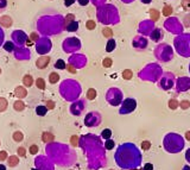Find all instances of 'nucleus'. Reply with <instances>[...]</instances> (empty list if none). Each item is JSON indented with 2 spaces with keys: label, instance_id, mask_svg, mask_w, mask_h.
Wrapping results in <instances>:
<instances>
[{
  "label": "nucleus",
  "instance_id": "62",
  "mask_svg": "<svg viewBox=\"0 0 190 170\" xmlns=\"http://www.w3.org/2000/svg\"><path fill=\"white\" fill-rule=\"evenodd\" d=\"M70 170H73V169H70Z\"/></svg>",
  "mask_w": 190,
  "mask_h": 170
},
{
  "label": "nucleus",
  "instance_id": "61",
  "mask_svg": "<svg viewBox=\"0 0 190 170\" xmlns=\"http://www.w3.org/2000/svg\"><path fill=\"white\" fill-rule=\"evenodd\" d=\"M110 170H113V169H110Z\"/></svg>",
  "mask_w": 190,
  "mask_h": 170
},
{
  "label": "nucleus",
  "instance_id": "13",
  "mask_svg": "<svg viewBox=\"0 0 190 170\" xmlns=\"http://www.w3.org/2000/svg\"><path fill=\"white\" fill-rule=\"evenodd\" d=\"M51 57L50 56H42L36 61V66L38 69H45L48 67V64L50 63Z\"/></svg>",
  "mask_w": 190,
  "mask_h": 170
},
{
  "label": "nucleus",
  "instance_id": "29",
  "mask_svg": "<svg viewBox=\"0 0 190 170\" xmlns=\"http://www.w3.org/2000/svg\"><path fill=\"white\" fill-rule=\"evenodd\" d=\"M178 106H180V102H178L176 99L169 100V108H170V109H176Z\"/></svg>",
  "mask_w": 190,
  "mask_h": 170
},
{
  "label": "nucleus",
  "instance_id": "6",
  "mask_svg": "<svg viewBox=\"0 0 190 170\" xmlns=\"http://www.w3.org/2000/svg\"><path fill=\"white\" fill-rule=\"evenodd\" d=\"M106 100L112 106H119L124 100V94L118 88H109L106 93Z\"/></svg>",
  "mask_w": 190,
  "mask_h": 170
},
{
  "label": "nucleus",
  "instance_id": "32",
  "mask_svg": "<svg viewBox=\"0 0 190 170\" xmlns=\"http://www.w3.org/2000/svg\"><path fill=\"white\" fill-rule=\"evenodd\" d=\"M114 146H115V143H114V140H112V139H106L105 148H106L107 150H112Z\"/></svg>",
  "mask_w": 190,
  "mask_h": 170
},
{
  "label": "nucleus",
  "instance_id": "56",
  "mask_svg": "<svg viewBox=\"0 0 190 170\" xmlns=\"http://www.w3.org/2000/svg\"><path fill=\"white\" fill-rule=\"evenodd\" d=\"M182 170H190V167H189V166H184Z\"/></svg>",
  "mask_w": 190,
  "mask_h": 170
},
{
  "label": "nucleus",
  "instance_id": "7",
  "mask_svg": "<svg viewBox=\"0 0 190 170\" xmlns=\"http://www.w3.org/2000/svg\"><path fill=\"white\" fill-rule=\"evenodd\" d=\"M137 108V100L133 98H127L125 100H122L121 102V107L119 109V114H130L132 113L134 109Z\"/></svg>",
  "mask_w": 190,
  "mask_h": 170
},
{
  "label": "nucleus",
  "instance_id": "24",
  "mask_svg": "<svg viewBox=\"0 0 190 170\" xmlns=\"http://www.w3.org/2000/svg\"><path fill=\"white\" fill-rule=\"evenodd\" d=\"M58 81H60V75L57 73H55V72L50 73V75H49V82L54 85V84H57Z\"/></svg>",
  "mask_w": 190,
  "mask_h": 170
},
{
  "label": "nucleus",
  "instance_id": "42",
  "mask_svg": "<svg viewBox=\"0 0 190 170\" xmlns=\"http://www.w3.org/2000/svg\"><path fill=\"white\" fill-rule=\"evenodd\" d=\"M74 19H75V16H74V14H68V16L66 17V23H64V26H66V25H68L69 23H71Z\"/></svg>",
  "mask_w": 190,
  "mask_h": 170
},
{
  "label": "nucleus",
  "instance_id": "60",
  "mask_svg": "<svg viewBox=\"0 0 190 170\" xmlns=\"http://www.w3.org/2000/svg\"><path fill=\"white\" fill-rule=\"evenodd\" d=\"M189 72H190V64H189Z\"/></svg>",
  "mask_w": 190,
  "mask_h": 170
},
{
  "label": "nucleus",
  "instance_id": "49",
  "mask_svg": "<svg viewBox=\"0 0 190 170\" xmlns=\"http://www.w3.org/2000/svg\"><path fill=\"white\" fill-rule=\"evenodd\" d=\"M79 1V4L81 5V6H86V5H88V2H89V0H77Z\"/></svg>",
  "mask_w": 190,
  "mask_h": 170
},
{
  "label": "nucleus",
  "instance_id": "2",
  "mask_svg": "<svg viewBox=\"0 0 190 170\" xmlns=\"http://www.w3.org/2000/svg\"><path fill=\"white\" fill-rule=\"evenodd\" d=\"M184 138L175 132L168 133L163 139V148L169 154H178L184 149Z\"/></svg>",
  "mask_w": 190,
  "mask_h": 170
},
{
  "label": "nucleus",
  "instance_id": "55",
  "mask_svg": "<svg viewBox=\"0 0 190 170\" xmlns=\"http://www.w3.org/2000/svg\"><path fill=\"white\" fill-rule=\"evenodd\" d=\"M0 170H6V167L4 164H0Z\"/></svg>",
  "mask_w": 190,
  "mask_h": 170
},
{
  "label": "nucleus",
  "instance_id": "15",
  "mask_svg": "<svg viewBox=\"0 0 190 170\" xmlns=\"http://www.w3.org/2000/svg\"><path fill=\"white\" fill-rule=\"evenodd\" d=\"M0 24L4 27H11L13 24V20L10 16H2V17H0Z\"/></svg>",
  "mask_w": 190,
  "mask_h": 170
},
{
  "label": "nucleus",
  "instance_id": "9",
  "mask_svg": "<svg viewBox=\"0 0 190 170\" xmlns=\"http://www.w3.org/2000/svg\"><path fill=\"white\" fill-rule=\"evenodd\" d=\"M101 123V115L99 112H89L85 118V125L88 127H96Z\"/></svg>",
  "mask_w": 190,
  "mask_h": 170
},
{
  "label": "nucleus",
  "instance_id": "53",
  "mask_svg": "<svg viewBox=\"0 0 190 170\" xmlns=\"http://www.w3.org/2000/svg\"><path fill=\"white\" fill-rule=\"evenodd\" d=\"M143 4H150V2H152V0H140Z\"/></svg>",
  "mask_w": 190,
  "mask_h": 170
},
{
  "label": "nucleus",
  "instance_id": "52",
  "mask_svg": "<svg viewBox=\"0 0 190 170\" xmlns=\"http://www.w3.org/2000/svg\"><path fill=\"white\" fill-rule=\"evenodd\" d=\"M186 138H187V140H189L190 142V131H188V132L186 133Z\"/></svg>",
  "mask_w": 190,
  "mask_h": 170
},
{
  "label": "nucleus",
  "instance_id": "27",
  "mask_svg": "<svg viewBox=\"0 0 190 170\" xmlns=\"http://www.w3.org/2000/svg\"><path fill=\"white\" fill-rule=\"evenodd\" d=\"M4 49H5L6 51H8V52H12V51H14L15 45L10 41V42H6V43L4 44Z\"/></svg>",
  "mask_w": 190,
  "mask_h": 170
},
{
  "label": "nucleus",
  "instance_id": "40",
  "mask_svg": "<svg viewBox=\"0 0 190 170\" xmlns=\"http://www.w3.org/2000/svg\"><path fill=\"white\" fill-rule=\"evenodd\" d=\"M95 26H96V24H95L94 20H88V21L86 23V27H87L88 30H94Z\"/></svg>",
  "mask_w": 190,
  "mask_h": 170
},
{
  "label": "nucleus",
  "instance_id": "48",
  "mask_svg": "<svg viewBox=\"0 0 190 170\" xmlns=\"http://www.w3.org/2000/svg\"><path fill=\"white\" fill-rule=\"evenodd\" d=\"M75 1H76V0H64V6L69 7V6H71V5H73Z\"/></svg>",
  "mask_w": 190,
  "mask_h": 170
},
{
  "label": "nucleus",
  "instance_id": "1",
  "mask_svg": "<svg viewBox=\"0 0 190 170\" xmlns=\"http://www.w3.org/2000/svg\"><path fill=\"white\" fill-rule=\"evenodd\" d=\"M114 160L121 169L130 170L141 164V154L133 143H125L116 149Z\"/></svg>",
  "mask_w": 190,
  "mask_h": 170
},
{
  "label": "nucleus",
  "instance_id": "10",
  "mask_svg": "<svg viewBox=\"0 0 190 170\" xmlns=\"http://www.w3.org/2000/svg\"><path fill=\"white\" fill-rule=\"evenodd\" d=\"M133 47H134L137 50H139V51L145 50L146 47H147V38H145V37L141 36V35L137 36V37L134 38V41H133Z\"/></svg>",
  "mask_w": 190,
  "mask_h": 170
},
{
  "label": "nucleus",
  "instance_id": "14",
  "mask_svg": "<svg viewBox=\"0 0 190 170\" xmlns=\"http://www.w3.org/2000/svg\"><path fill=\"white\" fill-rule=\"evenodd\" d=\"M14 95H15L17 98H19V99H24V98L27 96V90H26L25 87L18 86V87H15V89H14Z\"/></svg>",
  "mask_w": 190,
  "mask_h": 170
},
{
  "label": "nucleus",
  "instance_id": "45",
  "mask_svg": "<svg viewBox=\"0 0 190 170\" xmlns=\"http://www.w3.org/2000/svg\"><path fill=\"white\" fill-rule=\"evenodd\" d=\"M171 12H172L171 6H165L164 7V16H169V14H171Z\"/></svg>",
  "mask_w": 190,
  "mask_h": 170
},
{
  "label": "nucleus",
  "instance_id": "33",
  "mask_svg": "<svg viewBox=\"0 0 190 170\" xmlns=\"http://www.w3.org/2000/svg\"><path fill=\"white\" fill-rule=\"evenodd\" d=\"M150 14H151V18H152L153 21H157V20L159 19V12H157L155 8H152V10L150 11Z\"/></svg>",
  "mask_w": 190,
  "mask_h": 170
},
{
  "label": "nucleus",
  "instance_id": "58",
  "mask_svg": "<svg viewBox=\"0 0 190 170\" xmlns=\"http://www.w3.org/2000/svg\"><path fill=\"white\" fill-rule=\"evenodd\" d=\"M130 170H138L137 168H133V169H130Z\"/></svg>",
  "mask_w": 190,
  "mask_h": 170
},
{
  "label": "nucleus",
  "instance_id": "16",
  "mask_svg": "<svg viewBox=\"0 0 190 170\" xmlns=\"http://www.w3.org/2000/svg\"><path fill=\"white\" fill-rule=\"evenodd\" d=\"M42 140H43V143H46V144L52 143V142L55 140V136H54L52 133H50V132H43V135H42Z\"/></svg>",
  "mask_w": 190,
  "mask_h": 170
},
{
  "label": "nucleus",
  "instance_id": "31",
  "mask_svg": "<svg viewBox=\"0 0 190 170\" xmlns=\"http://www.w3.org/2000/svg\"><path fill=\"white\" fill-rule=\"evenodd\" d=\"M110 136H112V131H110L109 129H105V130L101 132V137H102L103 139H109Z\"/></svg>",
  "mask_w": 190,
  "mask_h": 170
},
{
  "label": "nucleus",
  "instance_id": "37",
  "mask_svg": "<svg viewBox=\"0 0 190 170\" xmlns=\"http://www.w3.org/2000/svg\"><path fill=\"white\" fill-rule=\"evenodd\" d=\"M38 151H39V148H38V145H36V144H32V145L30 146V149H29V152H30L31 155H37Z\"/></svg>",
  "mask_w": 190,
  "mask_h": 170
},
{
  "label": "nucleus",
  "instance_id": "17",
  "mask_svg": "<svg viewBox=\"0 0 190 170\" xmlns=\"http://www.w3.org/2000/svg\"><path fill=\"white\" fill-rule=\"evenodd\" d=\"M19 164V158L18 156H10L7 157V166L11 167V168H14Z\"/></svg>",
  "mask_w": 190,
  "mask_h": 170
},
{
  "label": "nucleus",
  "instance_id": "26",
  "mask_svg": "<svg viewBox=\"0 0 190 170\" xmlns=\"http://www.w3.org/2000/svg\"><path fill=\"white\" fill-rule=\"evenodd\" d=\"M7 106H8V102L5 98H0V113L5 112L7 109Z\"/></svg>",
  "mask_w": 190,
  "mask_h": 170
},
{
  "label": "nucleus",
  "instance_id": "38",
  "mask_svg": "<svg viewBox=\"0 0 190 170\" xmlns=\"http://www.w3.org/2000/svg\"><path fill=\"white\" fill-rule=\"evenodd\" d=\"M17 152H18V156H19V157H25V156H26V149H25L24 146L18 148Z\"/></svg>",
  "mask_w": 190,
  "mask_h": 170
},
{
  "label": "nucleus",
  "instance_id": "36",
  "mask_svg": "<svg viewBox=\"0 0 190 170\" xmlns=\"http://www.w3.org/2000/svg\"><path fill=\"white\" fill-rule=\"evenodd\" d=\"M112 64H113V61H112V58H109V57H107V58H105V60L102 61V66H103L105 68H109V67H112Z\"/></svg>",
  "mask_w": 190,
  "mask_h": 170
},
{
  "label": "nucleus",
  "instance_id": "20",
  "mask_svg": "<svg viewBox=\"0 0 190 170\" xmlns=\"http://www.w3.org/2000/svg\"><path fill=\"white\" fill-rule=\"evenodd\" d=\"M36 113H37V115H39V117H44V115L48 113V107L44 106V105H39V106L36 107Z\"/></svg>",
  "mask_w": 190,
  "mask_h": 170
},
{
  "label": "nucleus",
  "instance_id": "51",
  "mask_svg": "<svg viewBox=\"0 0 190 170\" xmlns=\"http://www.w3.org/2000/svg\"><path fill=\"white\" fill-rule=\"evenodd\" d=\"M30 38H31L32 41H37V39H38V36H37V33H31Z\"/></svg>",
  "mask_w": 190,
  "mask_h": 170
},
{
  "label": "nucleus",
  "instance_id": "4",
  "mask_svg": "<svg viewBox=\"0 0 190 170\" xmlns=\"http://www.w3.org/2000/svg\"><path fill=\"white\" fill-rule=\"evenodd\" d=\"M155 56L161 62H168V61L172 60L174 52H172V49H171V47L169 44L162 43L155 49Z\"/></svg>",
  "mask_w": 190,
  "mask_h": 170
},
{
  "label": "nucleus",
  "instance_id": "21",
  "mask_svg": "<svg viewBox=\"0 0 190 170\" xmlns=\"http://www.w3.org/2000/svg\"><path fill=\"white\" fill-rule=\"evenodd\" d=\"M12 139L15 142V143H20L23 139H24V133L21 131H15L13 135H12Z\"/></svg>",
  "mask_w": 190,
  "mask_h": 170
},
{
  "label": "nucleus",
  "instance_id": "35",
  "mask_svg": "<svg viewBox=\"0 0 190 170\" xmlns=\"http://www.w3.org/2000/svg\"><path fill=\"white\" fill-rule=\"evenodd\" d=\"M67 66H66V63H64V61L63 60H58V61H56V63H55V68L56 69H64Z\"/></svg>",
  "mask_w": 190,
  "mask_h": 170
},
{
  "label": "nucleus",
  "instance_id": "25",
  "mask_svg": "<svg viewBox=\"0 0 190 170\" xmlns=\"http://www.w3.org/2000/svg\"><path fill=\"white\" fill-rule=\"evenodd\" d=\"M35 84H36V87H37L38 89H41V90H44V89H45V81H44V79L38 78V79L35 81Z\"/></svg>",
  "mask_w": 190,
  "mask_h": 170
},
{
  "label": "nucleus",
  "instance_id": "19",
  "mask_svg": "<svg viewBox=\"0 0 190 170\" xmlns=\"http://www.w3.org/2000/svg\"><path fill=\"white\" fill-rule=\"evenodd\" d=\"M13 108H14L17 112H21V111H24V109H25V103H24V101H23L21 99L17 100V101L13 103Z\"/></svg>",
  "mask_w": 190,
  "mask_h": 170
},
{
  "label": "nucleus",
  "instance_id": "3",
  "mask_svg": "<svg viewBox=\"0 0 190 170\" xmlns=\"http://www.w3.org/2000/svg\"><path fill=\"white\" fill-rule=\"evenodd\" d=\"M174 47L182 57H190V33H181L174 38Z\"/></svg>",
  "mask_w": 190,
  "mask_h": 170
},
{
  "label": "nucleus",
  "instance_id": "8",
  "mask_svg": "<svg viewBox=\"0 0 190 170\" xmlns=\"http://www.w3.org/2000/svg\"><path fill=\"white\" fill-rule=\"evenodd\" d=\"M159 79V86L164 90H169L175 86V75L172 73H164Z\"/></svg>",
  "mask_w": 190,
  "mask_h": 170
},
{
  "label": "nucleus",
  "instance_id": "39",
  "mask_svg": "<svg viewBox=\"0 0 190 170\" xmlns=\"http://www.w3.org/2000/svg\"><path fill=\"white\" fill-rule=\"evenodd\" d=\"M150 148H151V142H150V140H144V142L141 143V149H143V150L146 151V150H149Z\"/></svg>",
  "mask_w": 190,
  "mask_h": 170
},
{
  "label": "nucleus",
  "instance_id": "23",
  "mask_svg": "<svg viewBox=\"0 0 190 170\" xmlns=\"http://www.w3.org/2000/svg\"><path fill=\"white\" fill-rule=\"evenodd\" d=\"M115 45H116L115 41H114L113 38H109L108 42H107V45H106V51H107V52H112V51L115 49Z\"/></svg>",
  "mask_w": 190,
  "mask_h": 170
},
{
  "label": "nucleus",
  "instance_id": "47",
  "mask_svg": "<svg viewBox=\"0 0 190 170\" xmlns=\"http://www.w3.org/2000/svg\"><path fill=\"white\" fill-rule=\"evenodd\" d=\"M143 170H153V166L151 163H146L144 167H143Z\"/></svg>",
  "mask_w": 190,
  "mask_h": 170
},
{
  "label": "nucleus",
  "instance_id": "12",
  "mask_svg": "<svg viewBox=\"0 0 190 170\" xmlns=\"http://www.w3.org/2000/svg\"><path fill=\"white\" fill-rule=\"evenodd\" d=\"M83 109H85V101L83 100H79V101L74 102L71 105V108H70V111L74 115H80Z\"/></svg>",
  "mask_w": 190,
  "mask_h": 170
},
{
  "label": "nucleus",
  "instance_id": "30",
  "mask_svg": "<svg viewBox=\"0 0 190 170\" xmlns=\"http://www.w3.org/2000/svg\"><path fill=\"white\" fill-rule=\"evenodd\" d=\"M132 76H133L132 70L126 69V70H124V72H122V78H124L125 80H131V79H132Z\"/></svg>",
  "mask_w": 190,
  "mask_h": 170
},
{
  "label": "nucleus",
  "instance_id": "54",
  "mask_svg": "<svg viewBox=\"0 0 190 170\" xmlns=\"http://www.w3.org/2000/svg\"><path fill=\"white\" fill-rule=\"evenodd\" d=\"M122 2H125V4H131V2H133L134 0H121Z\"/></svg>",
  "mask_w": 190,
  "mask_h": 170
},
{
  "label": "nucleus",
  "instance_id": "44",
  "mask_svg": "<svg viewBox=\"0 0 190 170\" xmlns=\"http://www.w3.org/2000/svg\"><path fill=\"white\" fill-rule=\"evenodd\" d=\"M7 6V0H0V12H2Z\"/></svg>",
  "mask_w": 190,
  "mask_h": 170
},
{
  "label": "nucleus",
  "instance_id": "41",
  "mask_svg": "<svg viewBox=\"0 0 190 170\" xmlns=\"http://www.w3.org/2000/svg\"><path fill=\"white\" fill-rule=\"evenodd\" d=\"M7 157H8V154H7V151H5V150L0 151V162H4V161H6V160H7Z\"/></svg>",
  "mask_w": 190,
  "mask_h": 170
},
{
  "label": "nucleus",
  "instance_id": "5",
  "mask_svg": "<svg viewBox=\"0 0 190 170\" xmlns=\"http://www.w3.org/2000/svg\"><path fill=\"white\" fill-rule=\"evenodd\" d=\"M103 11L107 13L106 16H100L97 17L99 20L103 24H116L119 21L118 19V12H116V8L113 6V5H106L102 7Z\"/></svg>",
  "mask_w": 190,
  "mask_h": 170
},
{
  "label": "nucleus",
  "instance_id": "50",
  "mask_svg": "<svg viewBox=\"0 0 190 170\" xmlns=\"http://www.w3.org/2000/svg\"><path fill=\"white\" fill-rule=\"evenodd\" d=\"M186 160H187V162L190 163V148L187 150V152H186Z\"/></svg>",
  "mask_w": 190,
  "mask_h": 170
},
{
  "label": "nucleus",
  "instance_id": "57",
  "mask_svg": "<svg viewBox=\"0 0 190 170\" xmlns=\"http://www.w3.org/2000/svg\"><path fill=\"white\" fill-rule=\"evenodd\" d=\"M31 170H39V169H37V168H33V169H31Z\"/></svg>",
  "mask_w": 190,
  "mask_h": 170
},
{
  "label": "nucleus",
  "instance_id": "18",
  "mask_svg": "<svg viewBox=\"0 0 190 170\" xmlns=\"http://www.w3.org/2000/svg\"><path fill=\"white\" fill-rule=\"evenodd\" d=\"M64 27H66V30L69 31V32H75V31H77V29H79V23H77L76 20H73L71 23H69V24L66 25Z\"/></svg>",
  "mask_w": 190,
  "mask_h": 170
},
{
  "label": "nucleus",
  "instance_id": "28",
  "mask_svg": "<svg viewBox=\"0 0 190 170\" xmlns=\"http://www.w3.org/2000/svg\"><path fill=\"white\" fill-rule=\"evenodd\" d=\"M95 98H96V90L94 88H89L87 90V99L88 100H94Z\"/></svg>",
  "mask_w": 190,
  "mask_h": 170
},
{
  "label": "nucleus",
  "instance_id": "46",
  "mask_svg": "<svg viewBox=\"0 0 190 170\" xmlns=\"http://www.w3.org/2000/svg\"><path fill=\"white\" fill-rule=\"evenodd\" d=\"M180 105H181V107H182L183 109H187V108H189L190 102H189V101H186V100H184V101H182Z\"/></svg>",
  "mask_w": 190,
  "mask_h": 170
},
{
  "label": "nucleus",
  "instance_id": "34",
  "mask_svg": "<svg viewBox=\"0 0 190 170\" xmlns=\"http://www.w3.org/2000/svg\"><path fill=\"white\" fill-rule=\"evenodd\" d=\"M102 35H103L105 37H107V38H112V36H113V31H112L109 27H105V29L102 30Z\"/></svg>",
  "mask_w": 190,
  "mask_h": 170
},
{
  "label": "nucleus",
  "instance_id": "22",
  "mask_svg": "<svg viewBox=\"0 0 190 170\" xmlns=\"http://www.w3.org/2000/svg\"><path fill=\"white\" fill-rule=\"evenodd\" d=\"M23 84L25 87H31L33 85V78L30 75V74H26L24 78H23Z\"/></svg>",
  "mask_w": 190,
  "mask_h": 170
},
{
  "label": "nucleus",
  "instance_id": "43",
  "mask_svg": "<svg viewBox=\"0 0 190 170\" xmlns=\"http://www.w3.org/2000/svg\"><path fill=\"white\" fill-rule=\"evenodd\" d=\"M45 105H46L48 109H54V108H55V102H54V101H50V100H48V101L45 102Z\"/></svg>",
  "mask_w": 190,
  "mask_h": 170
},
{
  "label": "nucleus",
  "instance_id": "11",
  "mask_svg": "<svg viewBox=\"0 0 190 170\" xmlns=\"http://www.w3.org/2000/svg\"><path fill=\"white\" fill-rule=\"evenodd\" d=\"M149 36H150L152 42L158 43V42H161L164 38V31L162 29H159V27H153V30L149 33Z\"/></svg>",
  "mask_w": 190,
  "mask_h": 170
},
{
  "label": "nucleus",
  "instance_id": "59",
  "mask_svg": "<svg viewBox=\"0 0 190 170\" xmlns=\"http://www.w3.org/2000/svg\"><path fill=\"white\" fill-rule=\"evenodd\" d=\"M1 72H2V70H1V68H0V75H1Z\"/></svg>",
  "mask_w": 190,
  "mask_h": 170
}]
</instances>
